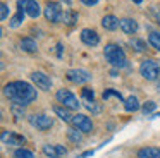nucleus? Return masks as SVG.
<instances>
[{"instance_id":"nucleus-1","label":"nucleus","mask_w":160,"mask_h":158,"mask_svg":"<svg viewBox=\"0 0 160 158\" xmlns=\"http://www.w3.org/2000/svg\"><path fill=\"white\" fill-rule=\"evenodd\" d=\"M4 93L12 103H18V105H22V106L29 105L31 101L36 100V89L29 82H24V81H14L5 84Z\"/></svg>"},{"instance_id":"nucleus-2","label":"nucleus","mask_w":160,"mask_h":158,"mask_svg":"<svg viewBox=\"0 0 160 158\" xmlns=\"http://www.w3.org/2000/svg\"><path fill=\"white\" fill-rule=\"evenodd\" d=\"M103 55H105L108 64L114 65V67H124L126 65V53L119 45H114V43L105 45Z\"/></svg>"},{"instance_id":"nucleus-3","label":"nucleus","mask_w":160,"mask_h":158,"mask_svg":"<svg viewBox=\"0 0 160 158\" xmlns=\"http://www.w3.org/2000/svg\"><path fill=\"white\" fill-rule=\"evenodd\" d=\"M139 74L146 79V81H155L160 74V65L155 60H145L139 65Z\"/></svg>"},{"instance_id":"nucleus-4","label":"nucleus","mask_w":160,"mask_h":158,"mask_svg":"<svg viewBox=\"0 0 160 158\" xmlns=\"http://www.w3.org/2000/svg\"><path fill=\"white\" fill-rule=\"evenodd\" d=\"M57 100L69 110L79 108V101H78V98L69 91V89H59V91H57Z\"/></svg>"},{"instance_id":"nucleus-5","label":"nucleus","mask_w":160,"mask_h":158,"mask_svg":"<svg viewBox=\"0 0 160 158\" xmlns=\"http://www.w3.org/2000/svg\"><path fill=\"white\" fill-rule=\"evenodd\" d=\"M45 17L50 22H60L64 17V10L57 2H47L45 5Z\"/></svg>"},{"instance_id":"nucleus-6","label":"nucleus","mask_w":160,"mask_h":158,"mask_svg":"<svg viewBox=\"0 0 160 158\" xmlns=\"http://www.w3.org/2000/svg\"><path fill=\"white\" fill-rule=\"evenodd\" d=\"M72 127L78 131H81V132H91L93 131V122H91V119L88 115H83V113H76V115L72 117Z\"/></svg>"},{"instance_id":"nucleus-7","label":"nucleus","mask_w":160,"mask_h":158,"mask_svg":"<svg viewBox=\"0 0 160 158\" xmlns=\"http://www.w3.org/2000/svg\"><path fill=\"white\" fill-rule=\"evenodd\" d=\"M66 77L71 82H76V84H83V82L91 81V74L84 69H71V71H67Z\"/></svg>"},{"instance_id":"nucleus-8","label":"nucleus","mask_w":160,"mask_h":158,"mask_svg":"<svg viewBox=\"0 0 160 158\" xmlns=\"http://www.w3.org/2000/svg\"><path fill=\"white\" fill-rule=\"evenodd\" d=\"M18 9L24 10L29 17L36 19L40 16V5L36 0H18Z\"/></svg>"},{"instance_id":"nucleus-9","label":"nucleus","mask_w":160,"mask_h":158,"mask_svg":"<svg viewBox=\"0 0 160 158\" xmlns=\"http://www.w3.org/2000/svg\"><path fill=\"white\" fill-rule=\"evenodd\" d=\"M31 81L35 82V84L38 86L40 89H43V91H48V89L52 88V81H50V76H47L45 72L35 71V72L31 74Z\"/></svg>"},{"instance_id":"nucleus-10","label":"nucleus","mask_w":160,"mask_h":158,"mask_svg":"<svg viewBox=\"0 0 160 158\" xmlns=\"http://www.w3.org/2000/svg\"><path fill=\"white\" fill-rule=\"evenodd\" d=\"M29 122H31V126L33 127H36V129H40V131H47V129H50L52 127V119L50 117H47V115H43V113H38V115H33V117H29Z\"/></svg>"},{"instance_id":"nucleus-11","label":"nucleus","mask_w":160,"mask_h":158,"mask_svg":"<svg viewBox=\"0 0 160 158\" xmlns=\"http://www.w3.org/2000/svg\"><path fill=\"white\" fill-rule=\"evenodd\" d=\"M81 41H83L84 45H88V47H97L98 43H100V36H98V33L95 29H83L81 31Z\"/></svg>"},{"instance_id":"nucleus-12","label":"nucleus","mask_w":160,"mask_h":158,"mask_svg":"<svg viewBox=\"0 0 160 158\" xmlns=\"http://www.w3.org/2000/svg\"><path fill=\"white\" fill-rule=\"evenodd\" d=\"M2 141L5 144H11V146H22L24 144V137L22 136L14 134V132H7V131L2 132Z\"/></svg>"},{"instance_id":"nucleus-13","label":"nucleus","mask_w":160,"mask_h":158,"mask_svg":"<svg viewBox=\"0 0 160 158\" xmlns=\"http://www.w3.org/2000/svg\"><path fill=\"white\" fill-rule=\"evenodd\" d=\"M119 27H121L126 34H134L136 31H138V22H136L134 19L124 17V19H121V22H119Z\"/></svg>"},{"instance_id":"nucleus-14","label":"nucleus","mask_w":160,"mask_h":158,"mask_svg":"<svg viewBox=\"0 0 160 158\" xmlns=\"http://www.w3.org/2000/svg\"><path fill=\"white\" fill-rule=\"evenodd\" d=\"M43 153L48 156H64L67 153V150L60 144H45L43 146Z\"/></svg>"},{"instance_id":"nucleus-15","label":"nucleus","mask_w":160,"mask_h":158,"mask_svg":"<svg viewBox=\"0 0 160 158\" xmlns=\"http://www.w3.org/2000/svg\"><path fill=\"white\" fill-rule=\"evenodd\" d=\"M138 158H160V150L158 148H153V146L141 148L138 151Z\"/></svg>"},{"instance_id":"nucleus-16","label":"nucleus","mask_w":160,"mask_h":158,"mask_svg":"<svg viewBox=\"0 0 160 158\" xmlns=\"http://www.w3.org/2000/svg\"><path fill=\"white\" fill-rule=\"evenodd\" d=\"M21 50L26 53H36L38 47H36V41L33 38H22L21 40Z\"/></svg>"},{"instance_id":"nucleus-17","label":"nucleus","mask_w":160,"mask_h":158,"mask_svg":"<svg viewBox=\"0 0 160 158\" xmlns=\"http://www.w3.org/2000/svg\"><path fill=\"white\" fill-rule=\"evenodd\" d=\"M119 22H121V19H117L115 16H105L103 19H102V26H103L105 29H108V31L117 29Z\"/></svg>"},{"instance_id":"nucleus-18","label":"nucleus","mask_w":160,"mask_h":158,"mask_svg":"<svg viewBox=\"0 0 160 158\" xmlns=\"http://www.w3.org/2000/svg\"><path fill=\"white\" fill-rule=\"evenodd\" d=\"M78 12L76 10H72V9H67L66 12H64V17H62V21H64V24H67V26H74V24L78 22Z\"/></svg>"},{"instance_id":"nucleus-19","label":"nucleus","mask_w":160,"mask_h":158,"mask_svg":"<svg viewBox=\"0 0 160 158\" xmlns=\"http://www.w3.org/2000/svg\"><path fill=\"white\" fill-rule=\"evenodd\" d=\"M53 112H55L57 115L64 120V122H72V117L74 115H71L69 108H66V106H64V108H62V106H55V108H53Z\"/></svg>"},{"instance_id":"nucleus-20","label":"nucleus","mask_w":160,"mask_h":158,"mask_svg":"<svg viewBox=\"0 0 160 158\" xmlns=\"http://www.w3.org/2000/svg\"><path fill=\"white\" fill-rule=\"evenodd\" d=\"M124 108L128 110V112H136V110L139 108L138 98H136V96H129V98L124 101Z\"/></svg>"},{"instance_id":"nucleus-21","label":"nucleus","mask_w":160,"mask_h":158,"mask_svg":"<svg viewBox=\"0 0 160 158\" xmlns=\"http://www.w3.org/2000/svg\"><path fill=\"white\" fill-rule=\"evenodd\" d=\"M24 14H26L24 10L18 9V14H16V16H12L11 22H9V26H11V27H18V26H21L22 21H24Z\"/></svg>"},{"instance_id":"nucleus-22","label":"nucleus","mask_w":160,"mask_h":158,"mask_svg":"<svg viewBox=\"0 0 160 158\" xmlns=\"http://www.w3.org/2000/svg\"><path fill=\"white\" fill-rule=\"evenodd\" d=\"M148 41H150V45H152V47L155 48V50H158V52H160V33H157V31L150 33Z\"/></svg>"},{"instance_id":"nucleus-23","label":"nucleus","mask_w":160,"mask_h":158,"mask_svg":"<svg viewBox=\"0 0 160 158\" xmlns=\"http://www.w3.org/2000/svg\"><path fill=\"white\" fill-rule=\"evenodd\" d=\"M67 137H69L72 143H81L83 141V136H81V131H76V129H71L69 132H67Z\"/></svg>"},{"instance_id":"nucleus-24","label":"nucleus","mask_w":160,"mask_h":158,"mask_svg":"<svg viewBox=\"0 0 160 158\" xmlns=\"http://www.w3.org/2000/svg\"><path fill=\"white\" fill-rule=\"evenodd\" d=\"M16 158H35V155H33V151H29V150L19 148V150L16 151Z\"/></svg>"},{"instance_id":"nucleus-25","label":"nucleus","mask_w":160,"mask_h":158,"mask_svg":"<svg viewBox=\"0 0 160 158\" xmlns=\"http://www.w3.org/2000/svg\"><path fill=\"white\" fill-rule=\"evenodd\" d=\"M110 96H115L117 100H121V101H122V95L119 91H115V89H105V91H103V100H108Z\"/></svg>"},{"instance_id":"nucleus-26","label":"nucleus","mask_w":160,"mask_h":158,"mask_svg":"<svg viewBox=\"0 0 160 158\" xmlns=\"http://www.w3.org/2000/svg\"><path fill=\"white\" fill-rule=\"evenodd\" d=\"M81 95H83V98L86 100V101H93L95 100V93H93V89H90V88H83Z\"/></svg>"},{"instance_id":"nucleus-27","label":"nucleus","mask_w":160,"mask_h":158,"mask_svg":"<svg viewBox=\"0 0 160 158\" xmlns=\"http://www.w3.org/2000/svg\"><path fill=\"white\" fill-rule=\"evenodd\" d=\"M7 16H9V5L7 3H2V5H0V19L5 21Z\"/></svg>"},{"instance_id":"nucleus-28","label":"nucleus","mask_w":160,"mask_h":158,"mask_svg":"<svg viewBox=\"0 0 160 158\" xmlns=\"http://www.w3.org/2000/svg\"><path fill=\"white\" fill-rule=\"evenodd\" d=\"M22 105H18V103H12V113H14L16 117H22Z\"/></svg>"},{"instance_id":"nucleus-29","label":"nucleus","mask_w":160,"mask_h":158,"mask_svg":"<svg viewBox=\"0 0 160 158\" xmlns=\"http://www.w3.org/2000/svg\"><path fill=\"white\" fill-rule=\"evenodd\" d=\"M155 110V101H146L145 105H143V112L145 113H150Z\"/></svg>"},{"instance_id":"nucleus-30","label":"nucleus","mask_w":160,"mask_h":158,"mask_svg":"<svg viewBox=\"0 0 160 158\" xmlns=\"http://www.w3.org/2000/svg\"><path fill=\"white\" fill-rule=\"evenodd\" d=\"M132 47H136V50H138V52H143L146 48V45H145V41L136 40V41H132Z\"/></svg>"},{"instance_id":"nucleus-31","label":"nucleus","mask_w":160,"mask_h":158,"mask_svg":"<svg viewBox=\"0 0 160 158\" xmlns=\"http://www.w3.org/2000/svg\"><path fill=\"white\" fill-rule=\"evenodd\" d=\"M86 108H88V110H91V112H95V113L100 112V108H98V106L95 105V101H88V103H86Z\"/></svg>"},{"instance_id":"nucleus-32","label":"nucleus","mask_w":160,"mask_h":158,"mask_svg":"<svg viewBox=\"0 0 160 158\" xmlns=\"http://www.w3.org/2000/svg\"><path fill=\"white\" fill-rule=\"evenodd\" d=\"M81 2H83L84 5H88V7H93V5H97L100 0H81Z\"/></svg>"},{"instance_id":"nucleus-33","label":"nucleus","mask_w":160,"mask_h":158,"mask_svg":"<svg viewBox=\"0 0 160 158\" xmlns=\"http://www.w3.org/2000/svg\"><path fill=\"white\" fill-rule=\"evenodd\" d=\"M57 57H62V45H57Z\"/></svg>"},{"instance_id":"nucleus-34","label":"nucleus","mask_w":160,"mask_h":158,"mask_svg":"<svg viewBox=\"0 0 160 158\" xmlns=\"http://www.w3.org/2000/svg\"><path fill=\"white\" fill-rule=\"evenodd\" d=\"M157 24H158V26H160V14H158V16H157Z\"/></svg>"},{"instance_id":"nucleus-35","label":"nucleus","mask_w":160,"mask_h":158,"mask_svg":"<svg viewBox=\"0 0 160 158\" xmlns=\"http://www.w3.org/2000/svg\"><path fill=\"white\" fill-rule=\"evenodd\" d=\"M132 2H134V3H141L143 0H132Z\"/></svg>"},{"instance_id":"nucleus-36","label":"nucleus","mask_w":160,"mask_h":158,"mask_svg":"<svg viewBox=\"0 0 160 158\" xmlns=\"http://www.w3.org/2000/svg\"><path fill=\"white\" fill-rule=\"evenodd\" d=\"M50 158H59V156H50Z\"/></svg>"}]
</instances>
